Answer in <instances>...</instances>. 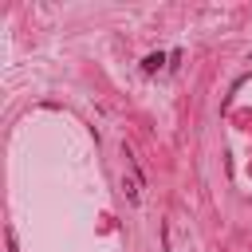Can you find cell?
I'll return each instance as SVG.
<instances>
[{
  "label": "cell",
  "instance_id": "1",
  "mask_svg": "<svg viewBox=\"0 0 252 252\" xmlns=\"http://www.w3.org/2000/svg\"><path fill=\"white\" fill-rule=\"evenodd\" d=\"M165 59H169L165 51H150V55L142 59V75H158V71L165 67Z\"/></svg>",
  "mask_w": 252,
  "mask_h": 252
},
{
  "label": "cell",
  "instance_id": "2",
  "mask_svg": "<svg viewBox=\"0 0 252 252\" xmlns=\"http://www.w3.org/2000/svg\"><path fill=\"white\" fill-rule=\"evenodd\" d=\"M4 244H8V252H20V244H16V228H12V224L4 228Z\"/></svg>",
  "mask_w": 252,
  "mask_h": 252
}]
</instances>
